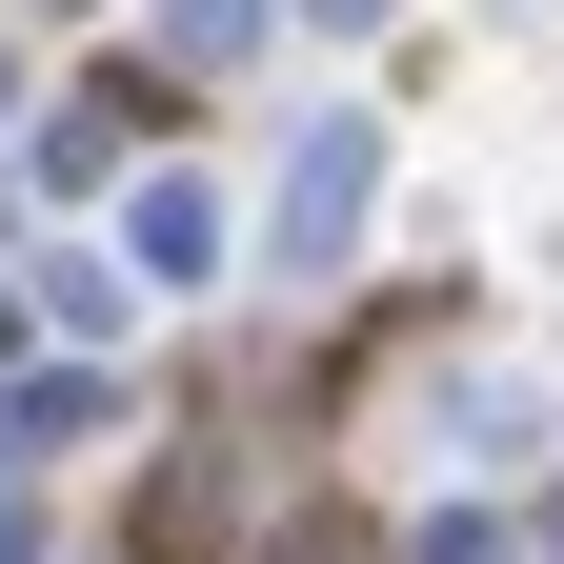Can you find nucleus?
Here are the masks:
<instances>
[{
	"label": "nucleus",
	"mask_w": 564,
	"mask_h": 564,
	"mask_svg": "<svg viewBox=\"0 0 564 564\" xmlns=\"http://www.w3.org/2000/svg\"><path fill=\"white\" fill-rule=\"evenodd\" d=\"M162 41H182V61H242V41H262V0H162Z\"/></svg>",
	"instance_id": "obj_2"
},
{
	"label": "nucleus",
	"mask_w": 564,
	"mask_h": 564,
	"mask_svg": "<svg viewBox=\"0 0 564 564\" xmlns=\"http://www.w3.org/2000/svg\"><path fill=\"white\" fill-rule=\"evenodd\" d=\"M282 223H303V242H343V223H364V121H343V141H303V182H282Z\"/></svg>",
	"instance_id": "obj_1"
}]
</instances>
